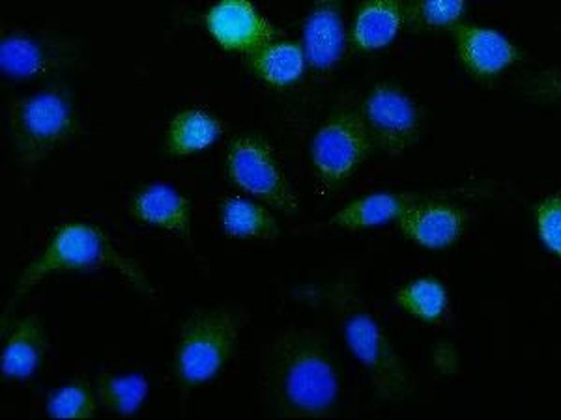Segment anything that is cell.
Returning a JSON list of instances; mask_svg holds the SVG:
<instances>
[{
	"label": "cell",
	"instance_id": "1",
	"mask_svg": "<svg viewBox=\"0 0 561 420\" xmlns=\"http://www.w3.org/2000/svg\"><path fill=\"white\" fill-rule=\"evenodd\" d=\"M261 382L266 408L279 419H322L337 409V370L314 329L277 335L264 350Z\"/></svg>",
	"mask_w": 561,
	"mask_h": 420
},
{
	"label": "cell",
	"instance_id": "2",
	"mask_svg": "<svg viewBox=\"0 0 561 420\" xmlns=\"http://www.w3.org/2000/svg\"><path fill=\"white\" fill-rule=\"evenodd\" d=\"M103 269H115L137 290L148 292L147 277L139 266L128 256L122 255L98 224L84 221L60 224L53 232L44 250L21 271L20 279L15 280L12 298L8 301V314H12L26 293L33 292L42 280L51 275L90 273Z\"/></svg>",
	"mask_w": 561,
	"mask_h": 420
},
{
	"label": "cell",
	"instance_id": "3",
	"mask_svg": "<svg viewBox=\"0 0 561 420\" xmlns=\"http://www.w3.org/2000/svg\"><path fill=\"white\" fill-rule=\"evenodd\" d=\"M346 346L364 366L375 395L383 401H401L412 393L409 372L389 340L388 332L365 306L352 280L341 275L328 292Z\"/></svg>",
	"mask_w": 561,
	"mask_h": 420
},
{
	"label": "cell",
	"instance_id": "4",
	"mask_svg": "<svg viewBox=\"0 0 561 420\" xmlns=\"http://www.w3.org/2000/svg\"><path fill=\"white\" fill-rule=\"evenodd\" d=\"M248 322L249 313L240 305L195 311L182 325L174 348L176 382L184 388H193L219 376L234 355Z\"/></svg>",
	"mask_w": 561,
	"mask_h": 420
},
{
	"label": "cell",
	"instance_id": "5",
	"mask_svg": "<svg viewBox=\"0 0 561 420\" xmlns=\"http://www.w3.org/2000/svg\"><path fill=\"white\" fill-rule=\"evenodd\" d=\"M8 126L18 163L34 166L76 135V108L66 90H38L13 103Z\"/></svg>",
	"mask_w": 561,
	"mask_h": 420
},
{
	"label": "cell",
	"instance_id": "6",
	"mask_svg": "<svg viewBox=\"0 0 561 420\" xmlns=\"http://www.w3.org/2000/svg\"><path fill=\"white\" fill-rule=\"evenodd\" d=\"M225 166L229 178L262 205L287 217L300 210L298 195L268 140L259 135H237L227 147Z\"/></svg>",
	"mask_w": 561,
	"mask_h": 420
},
{
	"label": "cell",
	"instance_id": "7",
	"mask_svg": "<svg viewBox=\"0 0 561 420\" xmlns=\"http://www.w3.org/2000/svg\"><path fill=\"white\" fill-rule=\"evenodd\" d=\"M375 150L364 118L357 110L328 116L311 142V163L320 184L339 187L357 173Z\"/></svg>",
	"mask_w": 561,
	"mask_h": 420
},
{
	"label": "cell",
	"instance_id": "8",
	"mask_svg": "<svg viewBox=\"0 0 561 420\" xmlns=\"http://www.w3.org/2000/svg\"><path fill=\"white\" fill-rule=\"evenodd\" d=\"M359 113L375 150L402 155L417 144L423 126L421 108L401 86L393 83L373 86Z\"/></svg>",
	"mask_w": 561,
	"mask_h": 420
},
{
	"label": "cell",
	"instance_id": "9",
	"mask_svg": "<svg viewBox=\"0 0 561 420\" xmlns=\"http://www.w3.org/2000/svg\"><path fill=\"white\" fill-rule=\"evenodd\" d=\"M460 65L476 79L491 81L517 65V45L491 26L459 23L451 31Z\"/></svg>",
	"mask_w": 561,
	"mask_h": 420
},
{
	"label": "cell",
	"instance_id": "10",
	"mask_svg": "<svg viewBox=\"0 0 561 420\" xmlns=\"http://www.w3.org/2000/svg\"><path fill=\"white\" fill-rule=\"evenodd\" d=\"M206 28L224 49L243 55L274 39V28L251 0H219L206 15Z\"/></svg>",
	"mask_w": 561,
	"mask_h": 420
},
{
	"label": "cell",
	"instance_id": "11",
	"mask_svg": "<svg viewBox=\"0 0 561 420\" xmlns=\"http://www.w3.org/2000/svg\"><path fill=\"white\" fill-rule=\"evenodd\" d=\"M131 215L140 223L165 230L184 243L195 260H201L193 237L192 202L171 185L150 184L135 192Z\"/></svg>",
	"mask_w": 561,
	"mask_h": 420
},
{
	"label": "cell",
	"instance_id": "12",
	"mask_svg": "<svg viewBox=\"0 0 561 420\" xmlns=\"http://www.w3.org/2000/svg\"><path fill=\"white\" fill-rule=\"evenodd\" d=\"M307 68L314 75H328L343 60L346 49L345 20L341 0H313L304 25Z\"/></svg>",
	"mask_w": 561,
	"mask_h": 420
},
{
	"label": "cell",
	"instance_id": "13",
	"mask_svg": "<svg viewBox=\"0 0 561 420\" xmlns=\"http://www.w3.org/2000/svg\"><path fill=\"white\" fill-rule=\"evenodd\" d=\"M421 198H425L421 192H370L343 206L330 219L311 224L307 229L296 230V234H319L330 230L359 232L377 229L393 221L397 223L402 213Z\"/></svg>",
	"mask_w": 561,
	"mask_h": 420
},
{
	"label": "cell",
	"instance_id": "14",
	"mask_svg": "<svg viewBox=\"0 0 561 420\" xmlns=\"http://www.w3.org/2000/svg\"><path fill=\"white\" fill-rule=\"evenodd\" d=\"M465 211L433 198H421L397 221L402 236L431 250L451 247L465 232Z\"/></svg>",
	"mask_w": 561,
	"mask_h": 420
},
{
	"label": "cell",
	"instance_id": "15",
	"mask_svg": "<svg viewBox=\"0 0 561 420\" xmlns=\"http://www.w3.org/2000/svg\"><path fill=\"white\" fill-rule=\"evenodd\" d=\"M404 26V0H362L352 23L351 42L357 51H382Z\"/></svg>",
	"mask_w": 561,
	"mask_h": 420
},
{
	"label": "cell",
	"instance_id": "16",
	"mask_svg": "<svg viewBox=\"0 0 561 420\" xmlns=\"http://www.w3.org/2000/svg\"><path fill=\"white\" fill-rule=\"evenodd\" d=\"M45 332L42 319L28 314L10 327L0 355V376L4 382H26L44 361Z\"/></svg>",
	"mask_w": 561,
	"mask_h": 420
},
{
	"label": "cell",
	"instance_id": "17",
	"mask_svg": "<svg viewBox=\"0 0 561 420\" xmlns=\"http://www.w3.org/2000/svg\"><path fill=\"white\" fill-rule=\"evenodd\" d=\"M62 65L57 49L28 34L10 33L0 42V70L13 81H31Z\"/></svg>",
	"mask_w": 561,
	"mask_h": 420
},
{
	"label": "cell",
	"instance_id": "18",
	"mask_svg": "<svg viewBox=\"0 0 561 420\" xmlns=\"http://www.w3.org/2000/svg\"><path fill=\"white\" fill-rule=\"evenodd\" d=\"M248 65L264 83L275 89H287L306 75V51L304 45L296 42L272 39L248 55Z\"/></svg>",
	"mask_w": 561,
	"mask_h": 420
},
{
	"label": "cell",
	"instance_id": "19",
	"mask_svg": "<svg viewBox=\"0 0 561 420\" xmlns=\"http://www.w3.org/2000/svg\"><path fill=\"white\" fill-rule=\"evenodd\" d=\"M224 135V124L205 108H184L167 126L165 152L176 158L205 152Z\"/></svg>",
	"mask_w": 561,
	"mask_h": 420
},
{
	"label": "cell",
	"instance_id": "20",
	"mask_svg": "<svg viewBox=\"0 0 561 420\" xmlns=\"http://www.w3.org/2000/svg\"><path fill=\"white\" fill-rule=\"evenodd\" d=\"M221 229L232 240L274 242L280 234L279 223L266 205L242 197L225 200L221 206Z\"/></svg>",
	"mask_w": 561,
	"mask_h": 420
},
{
	"label": "cell",
	"instance_id": "21",
	"mask_svg": "<svg viewBox=\"0 0 561 420\" xmlns=\"http://www.w3.org/2000/svg\"><path fill=\"white\" fill-rule=\"evenodd\" d=\"M393 303L410 318L434 324L444 318L449 305V293L440 280L421 277L399 288L393 295Z\"/></svg>",
	"mask_w": 561,
	"mask_h": 420
},
{
	"label": "cell",
	"instance_id": "22",
	"mask_svg": "<svg viewBox=\"0 0 561 420\" xmlns=\"http://www.w3.org/2000/svg\"><path fill=\"white\" fill-rule=\"evenodd\" d=\"M98 404L108 413L131 417L147 400V377L140 374H100L94 383Z\"/></svg>",
	"mask_w": 561,
	"mask_h": 420
},
{
	"label": "cell",
	"instance_id": "23",
	"mask_svg": "<svg viewBox=\"0 0 561 420\" xmlns=\"http://www.w3.org/2000/svg\"><path fill=\"white\" fill-rule=\"evenodd\" d=\"M468 0H404L407 26L414 33H442L462 23Z\"/></svg>",
	"mask_w": 561,
	"mask_h": 420
},
{
	"label": "cell",
	"instance_id": "24",
	"mask_svg": "<svg viewBox=\"0 0 561 420\" xmlns=\"http://www.w3.org/2000/svg\"><path fill=\"white\" fill-rule=\"evenodd\" d=\"M98 396L89 383L73 382L57 388L45 404L53 419H92L98 411Z\"/></svg>",
	"mask_w": 561,
	"mask_h": 420
},
{
	"label": "cell",
	"instance_id": "25",
	"mask_svg": "<svg viewBox=\"0 0 561 420\" xmlns=\"http://www.w3.org/2000/svg\"><path fill=\"white\" fill-rule=\"evenodd\" d=\"M536 224L542 245L561 260V191L542 198L536 206Z\"/></svg>",
	"mask_w": 561,
	"mask_h": 420
},
{
	"label": "cell",
	"instance_id": "26",
	"mask_svg": "<svg viewBox=\"0 0 561 420\" xmlns=\"http://www.w3.org/2000/svg\"><path fill=\"white\" fill-rule=\"evenodd\" d=\"M524 92L528 100L539 105H561V65L526 77Z\"/></svg>",
	"mask_w": 561,
	"mask_h": 420
}]
</instances>
